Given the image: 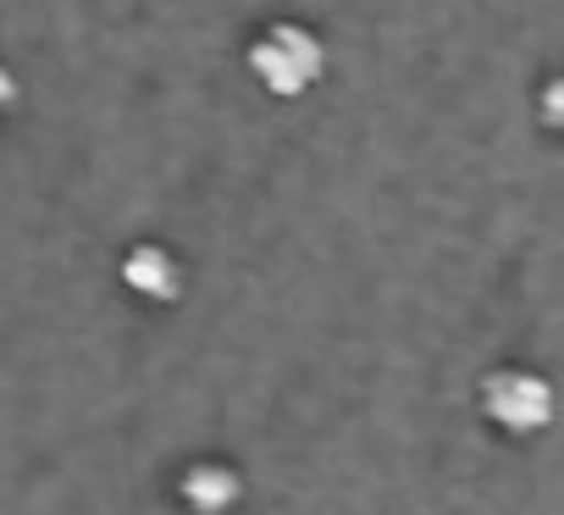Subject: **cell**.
Listing matches in <instances>:
<instances>
[{
	"label": "cell",
	"mask_w": 564,
	"mask_h": 515,
	"mask_svg": "<svg viewBox=\"0 0 564 515\" xmlns=\"http://www.w3.org/2000/svg\"><path fill=\"white\" fill-rule=\"evenodd\" d=\"M249 67L271 95H305L322 78V45H316V34H305L294 23H276L265 40L249 45Z\"/></svg>",
	"instance_id": "cell-1"
},
{
	"label": "cell",
	"mask_w": 564,
	"mask_h": 515,
	"mask_svg": "<svg viewBox=\"0 0 564 515\" xmlns=\"http://www.w3.org/2000/svg\"><path fill=\"white\" fill-rule=\"evenodd\" d=\"M481 410L509 438H531V432H542L553 421V383L536 377V372H520V366L492 372L481 383Z\"/></svg>",
	"instance_id": "cell-2"
},
{
	"label": "cell",
	"mask_w": 564,
	"mask_h": 515,
	"mask_svg": "<svg viewBox=\"0 0 564 515\" xmlns=\"http://www.w3.org/2000/svg\"><path fill=\"white\" fill-rule=\"evenodd\" d=\"M177 493H183L188 515H227V509L243 498V482H238L232 465H221V460H199V465L183 471Z\"/></svg>",
	"instance_id": "cell-3"
},
{
	"label": "cell",
	"mask_w": 564,
	"mask_h": 515,
	"mask_svg": "<svg viewBox=\"0 0 564 515\" xmlns=\"http://www.w3.org/2000/svg\"><path fill=\"white\" fill-rule=\"evenodd\" d=\"M122 272H128V283H133L144 300H177V289H183V272H177V261H172L166 249H155V244L133 249Z\"/></svg>",
	"instance_id": "cell-4"
},
{
	"label": "cell",
	"mask_w": 564,
	"mask_h": 515,
	"mask_svg": "<svg viewBox=\"0 0 564 515\" xmlns=\"http://www.w3.org/2000/svg\"><path fill=\"white\" fill-rule=\"evenodd\" d=\"M542 117H547V128H558V133H564V78H553V84H547V95H542Z\"/></svg>",
	"instance_id": "cell-5"
}]
</instances>
